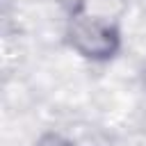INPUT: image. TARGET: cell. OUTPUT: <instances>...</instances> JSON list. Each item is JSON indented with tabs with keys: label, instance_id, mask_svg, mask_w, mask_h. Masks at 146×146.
<instances>
[{
	"label": "cell",
	"instance_id": "1",
	"mask_svg": "<svg viewBox=\"0 0 146 146\" xmlns=\"http://www.w3.org/2000/svg\"><path fill=\"white\" fill-rule=\"evenodd\" d=\"M66 43L84 59L110 62L121 50V30L116 23L87 11H75L66 23Z\"/></svg>",
	"mask_w": 146,
	"mask_h": 146
},
{
	"label": "cell",
	"instance_id": "2",
	"mask_svg": "<svg viewBox=\"0 0 146 146\" xmlns=\"http://www.w3.org/2000/svg\"><path fill=\"white\" fill-rule=\"evenodd\" d=\"M32 146H75L68 137H64V135H59V132H46V135H41Z\"/></svg>",
	"mask_w": 146,
	"mask_h": 146
}]
</instances>
